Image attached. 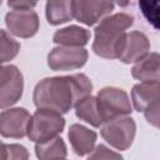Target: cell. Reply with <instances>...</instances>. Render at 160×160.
Instances as JSON below:
<instances>
[{"instance_id": "27", "label": "cell", "mask_w": 160, "mask_h": 160, "mask_svg": "<svg viewBox=\"0 0 160 160\" xmlns=\"http://www.w3.org/2000/svg\"><path fill=\"white\" fill-rule=\"evenodd\" d=\"M1 1H2V0H0V4H1Z\"/></svg>"}, {"instance_id": "21", "label": "cell", "mask_w": 160, "mask_h": 160, "mask_svg": "<svg viewBox=\"0 0 160 160\" xmlns=\"http://www.w3.org/2000/svg\"><path fill=\"white\" fill-rule=\"evenodd\" d=\"M29 152L26 148L19 144H6V159L10 160H26Z\"/></svg>"}, {"instance_id": "1", "label": "cell", "mask_w": 160, "mask_h": 160, "mask_svg": "<svg viewBox=\"0 0 160 160\" xmlns=\"http://www.w3.org/2000/svg\"><path fill=\"white\" fill-rule=\"evenodd\" d=\"M91 91L92 82L85 74L45 78L35 85L32 100L38 109L66 114Z\"/></svg>"}, {"instance_id": "17", "label": "cell", "mask_w": 160, "mask_h": 160, "mask_svg": "<svg viewBox=\"0 0 160 160\" xmlns=\"http://www.w3.org/2000/svg\"><path fill=\"white\" fill-rule=\"evenodd\" d=\"M74 108H75V115L80 120H84L85 122L90 124L91 126L100 128L104 124L99 106H98L96 96L88 95L86 98L81 99Z\"/></svg>"}, {"instance_id": "13", "label": "cell", "mask_w": 160, "mask_h": 160, "mask_svg": "<svg viewBox=\"0 0 160 160\" xmlns=\"http://www.w3.org/2000/svg\"><path fill=\"white\" fill-rule=\"evenodd\" d=\"M69 140L74 152L79 156L90 154L96 142V132L80 124H72L69 129Z\"/></svg>"}, {"instance_id": "16", "label": "cell", "mask_w": 160, "mask_h": 160, "mask_svg": "<svg viewBox=\"0 0 160 160\" xmlns=\"http://www.w3.org/2000/svg\"><path fill=\"white\" fill-rule=\"evenodd\" d=\"M46 20L50 25H60L74 18L72 0H46Z\"/></svg>"}, {"instance_id": "4", "label": "cell", "mask_w": 160, "mask_h": 160, "mask_svg": "<svg viewBox=\"0 0 160 160\" xmlns=\"http://www.w3.org/2000/svg\"><path fill=\"white\" fill-rule=\"evenodd\" d=\"M96 101L104 122L120 116L130 115L132 111L126 91L115 86H106L99 90Z\"/></svg>"}, {"instance_id": "11", "label": "cell", "mask_w": 160, "mask_h": 160, "mask_svg": "<svg viewBox=\"0 0 160 160\" xmlns=\"http://www.w3.org/2000/svg\"><path fill=\"white\" fill-rule=\"evenodd\" d=\"M150 50V41L148 36L141 31H130L125 32L116 59L124 64L136 62L144 58Z\"/></svg>"}, {"instance_id": "24", "label": "cell", "mask_w": 160, "mask_h": 160, "mask_svg": "<svg viewBox=\"0 0 160 160\" xmlns=\"http://www.w3.org/2000/svg\"><path fill=\"white\" fill-rule=\"evenodd\" d=\"M39 0H8V5L14 10L32 9L36 6Z\"/></svg>"}, {"instance_id": "23", "label": "cell", "mask_w": 160, "mask_h": 160, "mask_svg": "<svg viewBox=\"0 0 160 160\" xmlns=\"http://www.w3.org/2000/svg\"><path fill=\"white\" fill-rule=\"evenodd\" d=\"M142 112H144L145 119L148 120V122H150L155 128L159 126V101L152 104V105H150Z\"/></svg>"}, {"instance_id": "19", "label": "cell", "mask_w": 160, "mask_h": 160, "mask_svg": "<svg viewBox=\"0 0 160 160\" xmlns=\"http://www.w3.org/2000/svg\"><path fill=\"white\" fill-rule=\"evenodd\" d=\"M20 51V44L10 34L0 29V64L12 60Z\"/></svg>"}, {"instance_id": "22", "label": "cell", "mask_w": 160, "mask_h": 160, "mask_svg": "<svg viewBox=\"0 0 160 160\" xmlns=\"http://www.w3.org/2000/svg\"><path fill=\"white\" fill-rule=\"evenodd\" d=\"M89 159H121V155L110 151V149L100 144L96 146V149H92V151L89 154Z\"/></svg>"}, {"instance_id": "12", "label": "cell", "mask_w": 160, "mask_h": 160, "mask_svg": "<svg viewBox=\"0 0 160 160\" xmlns=\"http://www.w3.org/2000/svg\"><path fill=\"white\" fill-rule=\"evenodd\" d=\"M134 79L141 82H159L160 80V56L158 52H148L131 68Z\"/></svg>"}, {"instance_id": "3", "label": "cell", "mask_w": 160, "mask_h": 160, "mask_svg": "<svg viewBox=\"0 0 160 160\" xmlns=\"http://www.w3.org/2000/svg\"><path fill=\"white\" fill-rule=\"evenodd\" d=\"M65 119L61 114L48 109H38L30 119L28 136L34 142L50 140L62 132Z\"/></svg>"}, {"instance_id": "10", "label": "cell", "mask_w": 160, "mask_h": 160, "mask_svg": "<svg viewBox=\"0 0 160 160\" xmlns=\"http://www.w3.org/2000/svg\"><path fill=\"white\" fill-rule=\"evenodd\" d=\"M5 24L8 30L19 38L29 39L34 36L39 30V16L31 9L12 10L6 14Z\"/></svg>"}, {"instance_id": "26", "label": "cell", "mask_w": 160, "mask_h": 160, "mask_svg": "<svg viewBox=\"0 0 160 160\" xmlns=\"http://www.w3.org/2000/svg\"><path fill=\"white\" fill-rule=\"evenodd\" d=\"M119 6L124 8V6H128L129 5V0H114Z\"/></svg>"}, {"instance_id": "18", "label": "cell", "mask_w": 160, "mask_h": 160, "mask_svg": "<svg viewBox=\"0 0 160 160\" xmlns=\"http://www.w3.org/2000/svg\"><path fill=\"white\" fill-rule=\"evenodd\" d=\"M35 154L40 160H50L65 159L68 151L64 140L59 136H55L42 142H35Z\"/></svg>"}, {"instance_id": "5", "label": "cell", "mask_w": 160, "mask_h": 160, "mask_svg": "<svg viewBox=\"0 0 160 160\" xmlns=\"http://www.w3.org/2000/svg\"><path fill=\"white\" fill-rule=\"evenodd\" d=\"M100 132L110 146L121 151L131 146L136 132V124L134 119L129 118L128 115L120 116L104 122Z\"/></svg>"}, {"instance_id": "14", "label": "cell", "mask_w": 160, "mask_h": 160, "mask_svg": "<svg viewBox=\"0 0 160 160\" xmlns=\"http://www.w3.org/2000/svg\"><path fill=\"white\" fill-rule=\"evenodd\" d=\"M160 84L159 82H140L132 86L131 100L136 111H144L150 105L159 101Z\"/></svg>"}, {"instance_id": "20", "label": "cell", "mask_w": 160, "mask_h": 160, "mask_svg": "<svg viewBox=\"0 0 160 160\" xmlns=\"http://www.w3.org/2000/svg\"><path fill=\"white\" fill-rule=\"evenodd\" d=\"M139 8L145 19L159 29V0H139Z\"/></svg>"}, {"instance_id": "7", "label": "cell", "mask_w": 160, "mask_h": 160, "mask_svg": "<svg viewBox=\"0 0 160 160\" xmlns=\"http://www.w3.org/2000/svg\"><path fill=\"white\" fill-rule=\"evenodd\" d=\"M24 91V78L15 65H0V109L16 104Z\"/></svg>"}, {"instance_id": "25", "label": "cell", "mask_w": 160, "mask_h": 160, "mask_svg": "<svg viewBox=\"0 0 160 160\" xmlns=\"http://www.w3.org/2000/svg\"><path fill=\"white\" fill-rule=\"evenodd\" d=\"M0 160H6V144L0 141Z\"/></svg>"}, {"instance_id": "8", "label": "cell", "mask_w": 160, "mask_h": 160, "mask_svg": "<svg viewBox=\"0 0 160 160\" xmlns=\"http://www.w3.org/2000/svg\"><path fill=\"white\" fill-rule=\"evenodd\" d=\"M114 10V0H72L74 18L88 26H91Z\"/></svg>"}, {"instance_id": "2", "label": "cell", "mask_w": 160, "mask_h": 160, "mask_svg": "<svg viewBox=\"0 0 160 160\" xmlns=\"http://www.w3.org/2000/svg\"><path fill=\"white\" fill-rule=\"evenodd\" d=\"M132 24L134 16L126 12H118L100 20V24L95 28L94 52L104 59H116L125 31Z\"/></svg>"}, {"instance_id": "9", "label": "cell", "mask_w": 160, "mask_h": 160, "mask_svg": "<svg viewBox=\"0 0 160 160\" xmlns=\"http://www.w3.org/2000/svg\"><path fill=\"white\" fill-rule=\"evenodd\" d=\"M31 115L24 108H12L0 112V135L21 139L28 135Z\"/></svg>"}, {"instance_id": "15", "label": "cell", "mask_w": 160, "mask_h": 160, "mask_svg": "<svg viewBox=\"0 0 160 160\" xmlns=\"http://www.w3.org/2000/svg\"><path fill=\"white\" fill-rule=\"evenodd\" d=\"M89 40H90V31L84 28L76 26V25L62 28L58 30L52 36V41L62 46H80L81 48L86 45Z\"/></svg>"}, {"instance_id": "6", "label": "cell", "mask_w": 160, "mask_h": 160, "mask_svg": "<svg viewBox=\"0 0 160 160\" xmlns=\"http://www.w3.org/2000/svg\"><path fill=\"white\" fill-rule=\"evenodd\" d=\"M89 52L82 46H58L48 54V66L54 71H69L82 68Z\"/></svg>"}]
</instances>
